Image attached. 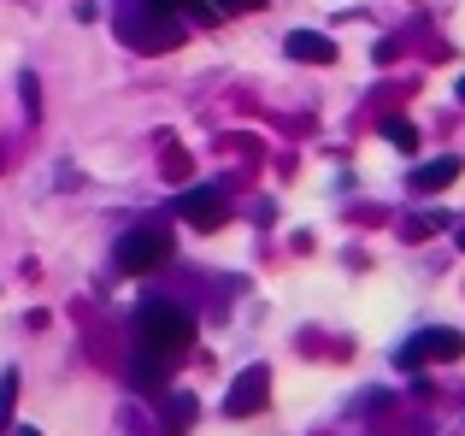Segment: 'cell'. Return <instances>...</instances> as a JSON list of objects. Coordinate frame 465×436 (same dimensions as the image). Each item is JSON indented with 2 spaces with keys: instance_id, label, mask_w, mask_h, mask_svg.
<instances>
[{
  "instance_id": "obj_10",
  "label": "cell",
  "mask_w": 465,
  "mask_h": 436,
  "mask_svg": "<svg viewBox=\"0 0 465 436\" xmlns=\"http://www.w3.org/2000/svg\"><path fill=\"white\" fill-rule=\"evenodd\" d=\"M159 419H165V425H159L165 436H183V431L194 425V395H165V407H159Z\"/></svg>"
},
{
  "instance_id": "obj_12",
  "label": "cell",
  "mask_w": 465,
  "mask_h": 436,
  "mask_svg": "<svg viewBox=\"0 0 465 436\" xmlns=\"http://www.w3.org/2000/svg\"><path fill=\"white\" fill-rule=\"evenodd\" d=\"M383 136H389V142H395V148H401V154H412V148H419V130H412V124H407V118H383Z\"/></svg>"
},
{
  "instance_id": "obj_4",
  "label": "cell",
  "mask_w": 465,
  "mask_h": 436,
  "mask_svg": "<svg viewBox=\"0 0 465 436\" xmlns=\"http://www.w3.org/2000/svg\"><path fill=\"white\" fill-rule=\"evenodd\" d=\"M265 401H272V366H248L236 383H230V395H224V413H230V419H253Z\"/></svg>"
},
{
  "instance_id": "obj_3",
  "label": "cell",
  "mask_w": 465,
  "mask_h": 436,
  "mask_svg": "<svg viewBox=\"0 0 465 436\" xmlns=\"http://www.w3.org/2000/svg\"><path fill=\"white\" fill-rule=\"evenodd\" d=\"M113 260H118V272H130V277H148V272H159V265L171 260V236H165L159 224L124 230V236H118V248H113Z\"/></svg>"
},
{
  "instance_id": "obj_8",
  "label": "cell",
  "mask_w": 465,
  "mask_h": 436,
  "mask_svg": "<svg viewBox=\"0 0 465 436\" xmlns=\"http://www.w3.org/2000/svg\"><path fill=\"white\" fill-rule=\"evenodd\" d=\"M454 177H460V160H454V154H442V160H430V165H412L407 183H412V195H442Z\"/></svg>"
},
{
  "instance_id": "obj_9",
  "label": "cell",
  "mask_w": 465,
  "mask_h": 436,
  "mask_svg": "<svg viewBox=\"0 0 465 436\" xmlns=\"http://www.w3.org/2000/svg\"><path fill=\"white\" fill-rule=\"evenodd\" d=\"M165 378H171V366L165 360H153V354H130V383H136V390H165Z\"/></svg>"
},
{
  "instance_id": "obj_6",
  "label": "cell",
  "mask_w": 465,
  "mask_h": 436,
  "mask_svg": "<svg viewBox=\"0 0 465 436\" xmlns=\"http://www.w3.org/2000/svg\"><path fill=\"white\" fill-rule=\"evenodd\" d=\"M177 218L194 230H218L230 218V195L224 189H183L177 195Z\"/></svg>"
},
{
  "instance_id": "obj_11",
  "label": "cell",
  "mask_w": 465,
  "mask_h": 436,
  "mask_svg": "<svg viewBox=\"0 0 465 436\" xmlns=\"http://www.w3.org/2000/svg\"><path fill=\"white\" fill-rule=\"evenodd\" d=\"M12 413H18V372H6V378H0V436L18 425Z\"/></svg>"
},
{
  "instance_id": "obj_17",
  "label": "cell",
  "mask_w": 465,
  "mask_h": 436,
  "mask_svg": "<svg viewBox=\"0 0 465 436\" xmlns=\"http://www.w3.org/2000/svg\"><path fill=\"white\" fill-rule=\"evenodd\" d=\"M460 248H465V230H460Z\"/></svg>"
},
{
  "instance_id": "obj_16",
  "label": "cell",
  "mask_w": 465,
  "mask_h": 436,
  "mask_svg": "<svg viewBox=\"0 0 465 436\" xmlns=\"http://www.w3.org/2000/svg\"><path fill=\"white\" fill-rule=\"evenodd\" d=\"M460 101H465V77H460Z\"/></svg>"
},
{
  "instance_id": "obj_15",
  "label": "cell",
  "mask_w": 465,
  "mask_h": 436,
  "mask_svg": "<svg viewBox=\"0 0 465 436\" xmlns=\"http://www.w3.org/2000/svg\"><path fill=\"white\" fill-rule=\"evenodd\" d=\"M12 436H42V431H30V425H12Z\"/></svg>"
},
{
  "instance_id": "obj_5",
  "label": "cell",
  "mask_w": 465,
  "mask_h": 436,
  "mask_svg": "<svg viewBox=\"0 0 465 436\" xmlns=\"http://www.w3.org/2000/svg\"><path fill=\"white\" fill-rule=\"evenodd\" d=\"M465 354V336L460 331H419L407 348H401V366H436V360H460Z\"/></svg>"
},
{
  "instance_id": "obj_1",
  "label": "cell",
  "mask_w": 465,
  "mask_h": 436,
  "mask_svg": "<svg viewBox=\"0 0 465 436\" xmlns=\"http://www.w3.org/2000/svg\"><path fill=\"white\" fill-rule=\"evenodd\" d=\"M136 348L165 366H177L194 348V312L177 307V301H142L136 307Z\"/></svg>"
},
{
  "instance_id": "obj_14",
  "label": "cell",
  "mask_w": 465,
  "mask_h": 436,
  "mask_svg": "<svg viewBox=\"0 0 465 436\" xmlns=\"http://www.w3.org/2000/svg\"><path fill=\"white\" fill-rule=\"evenodd\" d=\"M260 6H265V0H213L218 18H230V12H260Z\"/></svg>"
},
{
  "instance_id": "obj_7",
  "label": "cell",
  "mask_w": 465,
  "mask_h": 436,
  "mask_svg": "<svg viewBox=\"0 0 465 436\" xmlns=\"http://www.w3.org/2000/svg\"><path fill=\"white\" fill-rule=\"evenodd\" d=\"M289 59H301V65H336V42L318 30H289Z\"/></svg>"
},
{
  "instance_id": "obj_2",
  "label": "cell",
  "mask_w": 465,
  "mask_h": 436,
  "mask_svg": "<svg viewBox=\"0 0 465 436\" xmlns=\"http://www.w3.org/2000/svg\"><path fill=\"white\" fill-rule=\"evenodd\" d=\"M118 42L136 54H171L183 42V18L159 12L153 0H118Z\"/></svg>"
},
{
  "instance_id": "obj_13",
  "label": "cell",
  "mask_w": 465,
  "mask_h": 436,
  "mask_svg": "<svg viewBox=\"0 0 465 436\" xmlns=\"http://www.w3.org/2000/svg\"><path fill=\"white\" fill-rule=\"evenodd\" d=\"M159 172L171 177V183H183V177H189V154H177V148H165V165H159Z\"/></svg>"
}]
</instances>
